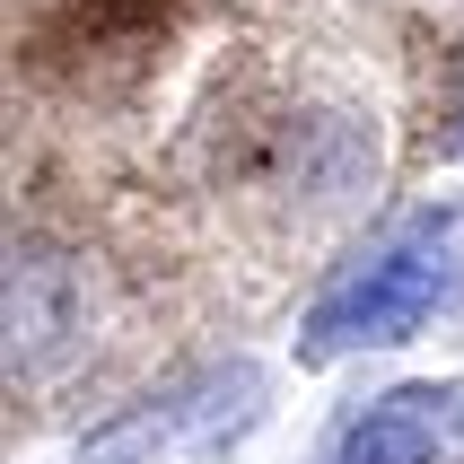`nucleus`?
<instances>
[{"label":"nucleus","mask_w":464,"mask_h":464,"mask_svg":"<svg viewBox=\"0 0 464 464\" xmlns=\"http://www.w3.org/2000/svg\"><path fill=\"white\" fill-rule=\"evenodd\" d=\"M447 289H456V246H447V219H430L412 246L368 263L351 289H334L307 315V360H334V351H360V342H403Z\"/></svg>","instance_id":"f257e3e1"},{"label":"nucleus","mask_w":464,"mask_h":464,"mask_svg":"<svg viewBox=\"0 0 464 464\" xmlns=\"http://www.w3.org/2000/svg\"><path fill=\"white\" fill-rule=\"evenodd\" d=\"M62 334H71V263L18 246L9 255V368H44Z\"/></svg>","instance_id":"f03ea898"},{"label":"nucleus","mask_w":464,"mask_h":464,"mask_svg":"<svg viewBox=\"0 0 464 464\" xmlns=\"http://www.w3.org/2000/svg\"><path fill=\"white\" fill-rule=\"evenodd\" d=\"M447 403H456V394H439V386L386 394L368 420L342 430L334 464H430V456H439V430H447Z\"/></svg>","instance_id":"7ed1b4c3"},{"label":"nucleus","mask_w":464,"mask_h":464,"mask_svg":"<svg viewBox=\"0 0 464 464\" xmlns=\"http://www.w3.org/2000/svg\"><path fill=\"white\" fill-rule=\"evenodd\" d=\"M246 394H255V368H237V377H219V386L184 394V403H158V412H131L114 420L97 447H88V464H131L140 447H167V439H210L228 412H246Z\"/></svg>","instance_id":"20e7f679"}]
</instances>
